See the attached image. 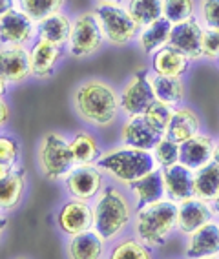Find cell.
Segmentation results:
<instances>
[{"label": "cell", "instance_id": "obj_1", "mask_svg": "<svg viewBox=\"0 0 219 259\" xmlns=\"http://www.w3.org/2000/svg\"><path fill=\"white\" fill-rule=\"evenodd\" d=\"M73 110L82 122L95 128L112 126L121 115V97L112 84L103 79H88L73 92Z\"/></svg>", "mask_w": 219, "mask_h": 259}, {"label": "cell", "instance_id": "obj_2", "mask_svg": "<svg viewBox=\"0 0 219 259\" xmlns=\"http://www.w3.org/2000/svg\"><path fill=\"white\" fill-rule=\"evenodd\" d=\"M136 215V204L128 192L119 185H106L94 204V228L106 239L113 243L124 234Z\"/></svg>", "mask_w": 219, "mask_h": 259}, {"label": "cell", "instance_id": "obj_3", "mask_svg": "<svg viewBox=\"0 0 219 259\" xmlns=\"http://www.w3.org/2000/svg\"><path fill=\"white\" fill-rule=\"evenodd\" d=\"M134 236L141 239L152 250L163 248L178 230V203L172 199L157 201L136 208V215L132 221Z\"/></svg>", "mask_w": 219, "mask_h": 259}, {"label": "cell", "instance_id": "obj_4", "mask_svg": "<svg viewBox=\"0 0 219 259\" xmlns=\"http://www.w3.org/2000/svg\"><path fill=\"white\" fill-rule=\"evenodd\" d=\"M95 164L121 186L130 185L132 181L159 168L152 150L134 148L122 143L101 153Z\"/></svg>", "mask_w": 219, "mask_h": 259}, {"label": "cell", "instance_id": "obj_5", "mask_svg": "<svg viewBox=\"0 0 219 259\" xmlns=\"http://www.w3.org/2000/svg\"><path fill=\"white\" fill-rule=\"evenodd\" d=\"M37 157L42 176L50 181L64 179L75 166L70 139L61 132H48L42 135L37 148Z\"/></svg>", "mask_w": 219, "mask_h": 259}, {"label": "cell", "instance_id": "obj_6", "mask_svg": "<svg viewBox=\"0 0 219 259\" xmlns=\"http://www.w3.org/2000/svg\"><path fill=\"white\" fill-rule=\"evenodd\" d=\"M104 44H106V37L95 11H82L75 15L71 20V31L66 44V51L75 59H88L103 50Z\"/></svg>", "mask_w": 219, "mask_h": 259}, {"label": "cell", "instance_id": "obj_7", "mask_svg": "<svg viewBox=\"0 0 219 259\" xmlns=\"http://www.w3.org/2000/svg\"><path fill=\"white\" fill-rule=\"evenodd\" d=\"M94 11L110 46L124 48L137 38L141 28L130 15L126 4H95Z\"/></svg>", "mask_w": 219, "mask_h": 259}, {"label": "cell", "instance_id": "obj_8", "mask_svg": "<svg viewBox=\"0 0 219 259\" xmlns=\"http://www.w3.org/2000/svg\"><path fill=\"white\" fill-rule=\"evenodd\" d=\"M37 40V22L19 4L0 17V46H31Z\"/></svg>", "mask_w": 219, "mask_h": 259}, {"label": "cell", "instance_id": "obj_9", "mask_svg": "<svg viewBox=\"0 0 219 259\" xmlns=\"http://www.w3.org/2000/svg\"><path fill=\"white\" fill-rule=\"evenodd\" d=\"M119 97L124 115L145 113L150 104L155 102L154 90L150 82V70H139L132 75L119 92Z\"/></svg>", "mask_w": 219, "mask_h": 259}, {"label": "cell", "instance_id": "obj_10", "mask_svg": "<svg viewBox=\"0 0 219 259\" xmlns=\"http://www.w3.org/2000/svg\"><path fill=\"white\" fill-rule=\"evenodd\" d=\"M104 176L97 164H75L64 177V185L71 197L92 201L104 188Z\"/></svg>", "mask_w": 219, "mask_h": 259}, {"label": "cell", "instance_id": "obj_11", "mask_svg": "<svg viewBox=\"0 0 219 259\" xmlns=\"http://www.w3.org/2000/svg\"><path fill=\"white\" fill-rule=\"evenodd\" d=\"M57 227L61 228L64 236L70 237L94 228V206L90 204V201L71 197L70 201L62 203L57 213Z\"/></svg>", "mask_w": 219, "mask_h": 259}, {"label": "cell", "instance_id": "obj_12", "mask_svg": "<svg viewBox=\"0 0 219 259\" xmlns=\"http://www.w3.org/2000/svg\"><path fill=\"white\" fill-rule=\"evenodd\" d=\"M183 255L190 259H215L219 257V219L205 223L203 227L187 236Z\"/></svg>", "mask_w": 219, "mask_h": 259}, {"label": "cell", "instance_id": "obj_13", "mask_svg": "<svg viewBox=\"0 0 219 259\" xmlns=\"http://www.w3.org/2000/svg\"><path fill=\"white\" fill-rule=\"evenodd\" d=\"M66 53L64 46H57L46 40H35L29 48V70L35 79H50Z\"/></svg>", "mask_w": 219, "mask_h": 259}, {"label": "cell", "instance_id": "obj_14", "mask_svg": "<svg viewBox=\"0 0 219 259\" xmlns=\"http://www.w3.org/2000/svg\"><path fill=\"white\" fill-rule=\"evenodd\" d=\"M201 40H203V24L197 17H192L188 20L173 24L168 44L181 50L185 55L190 57L192 62H197V60H203Z\"/></svg>", "mask_w": 219, "mask_h": 259}, {"label": "cell", "instance_id": "obj_15", "mask_svg": "<svg viewBox=\"0 0 219 259\" xmlns=\"http://www.w3.org/2000/svg\"><path fill=\"white\" fill-rule=\"evenodd\" d=\"M119 137H121V143L126 144V146H134V148L141 150H154L155 143L163 135L150 124L145 113H137V115H126Z\"/></svg>", "mask_w": 219, "mask_h": 259}, {"label": "cell", "instance_id": "obj_16", "mask_svg": "<svg viewBox=\"0 0 219 259\" xmlns=\"http://www.w3.org/2000/svg\"><path fill=\"white\" fill-rule=\"evenodd\" d=\"M215 218L210 201L199 199V197H190L181 203H178V232L187 237L194 230L203 227L205 223L212 221Z\"/></svg>", "mask_w": 219, "mask_h": 259}, {"label": "cell", "instance_id": "obj_17", "mask_svg": "<svg viewBox=\"0 0 219 259\" xmlns=\"http://www.w3.org/2000/svg\"><path fill=\"white\" fill-rule=\"evenodd\" d=\"M124 188L134 201V204H136V208H141V206L150 203H157V201L166 197L161 168H155V170L148 171L139 179L132 181L130 185H126Z\"/></svg>", "mask_w": 219, "mask_h": 259}, {"label": "cell", "instance_id": "obj_18", "mask_svg": "<svg viewBox=\"0 0 219 259\" xmlns=\"http://www.w3.org/2000/svg\"><path fill=\"white\" fill-rule=\"evenodd\" d=\"M0 77L10 84H20L31 77L28 46H0Z\"/></svg>", "mask_w": 219, "mask_h": 259}, {"label": "cell", "instance_id": "obj_19", "mask_svg": "<svg viewBox=\"0 0 219 259\" xmlns=\"http://www.w3.org/2000/svg\"><path fill=\"white\" fill-rule=\"evenodd\" d=\"M214 144L215 139L212 135L199 132L179 144V162L194 171L199 170L214 159Z\"/></svg>", "mask_w": 219, "mask_h": 259}, {"label": "cell", "instance_id": "obj_20", "mask_svg": "<svg viewBox=\"0 0 219 259\" xmlns=\"http://www.w3.org/2000/svg\"><path fill=\"white\" fill-rule=\"evenodd\" d=\"M161 171H163L168 199L181 203L194 197V170L187 168L181 162H176L172 166L161 168Z\"/></svg>", "mask_w": 219, "mask_h": 259}, {"label": "cell", "instance_id": "obj_21", "mask_svg": "<svg viewBox=\"0 0 219 259\" xmlns=\"http://www.w3.org/2000/svg\"><path fill=\"white\" fill-rule=\"evenodd\" d=\"M199 132H203V120L194 108L187 106V104L173 108L172 119H170V124L166 130V135L170 139L181 144L183 141L190 139Z\"/></svg>", "mask_w": 219, "mask_h": 259}, {"label": "cell", "instance_id": "obj_22", "mask_svg": "<svg viewBox=\"0 0 219 259\" xmlns=\"http://www.w3.org/2000/svg\"><path fill=\"white\" fill-rule=\"evenodd\" d=\"M150 82L154 90L155 101L163 102L170 108H178L185 104L187 99V84L183 77H168L150 70Z\"/></svg>", "mask_w": 219, "mask_h": 259}, {"label": "cell", "instance_id": "obj_23", "mask_svg": "<svg viewBox=\"0 0 219 259\" xmlns=\"http://www.w3.org/2000/svg\"><path fill=\"white\" fill-rule=\"evenodd\" d=\"M190 57L185 55L178 48L166 44L152 55V68L150 70L155 73L168 75V77H185L187 71L190 70Z\"/></svg>", "mask_w": 219, "mask_h": 259}, {"label": "cell", "instance_id": "obj_24", "mask_svg": "<svg viewBox=\"0 0 219 259\" xmlns=\"http://www.w3.org/2000/svg\"><path fill=\"white\" fill-rule=\"evenodd\" d=\"M106 239L95 228L84 230L70 237L68 257L71 259H99L104 255Z\"/></svg>", "mask_w": 219, "mask_h": 259}, {"label": "cell", "instance_id": "obj_25", "mask_svg": "<svg viewBox=\"0 0 219 259\" xmlns=\"http://www.w3.org/2000/svg\"><path fill=\"white\" fill-rule=\"evenodd\" d=\"M71 20L73 19H70V15H66L64 11L48 15L37 22V38L66 48L71 31Z\"/></svg>", "mask_w": 219, "mask_h": 259}, {"label": "cell", "instance_id": "obj_26", "mask_svg": "<svg viewBox=\"0 0 219 259\" xmlns=\"http://www.w3.org/2000/svg\"><path fill=\"white\" fill-rule=\"evenodd\" d=\"M172 26L168 19L161 17L155 22L148 24L145 28L139 29V35H137L136 42L139 50L145 53V55L152 57L155 51H159L161 48H164L170 42V35H172Z\"/></svg>", "mask_w": 219, "mask_h": 259}, {"label": "cell", "instance_id": "obj_27", "mask_svg": "<svg viewBox=\"0 0 219 259\" xmlns=\"http://www.w3.org/2000/svg\"><path fill=\"white\" fill-rule=\"evenodd\" d=\"M26 192V170L17 166L8 177L0 179V212H11L20 204Z\"/></svg>", "mask_w": 219, "mask_h": 259}, {"label": "cell", "instance_id": "obj_28", "mask_svg": "<svg viewBox=\"0 0 219 259\" xmlns=\"http://www.w3.org/2000/svg\"><path fill=\"white\" fill-rule=\"evenodd\" d=\"M71 152H73L75 164H95L97 159L101 157V146L97 139L88 132H75L73 137L70 139Z\"/></svg>", "mask_w": 219, "mask_h": 259}, {"label": "cell", "instance_id": "obj_29", "mask_svg": "<svg viewBox=\"0 0 219 259\" xmlns=\"http://www.w3.org/2000/svg\"><path fill=\"white\" fill-rule=\"evenodd\" d=\"M219 192V166L214 161L194 171V195L212 201Z\"/></svg>", "mask_w": 219, "mask_h": 259}, {"label": "cell", "instance_id": "obj_30", "mask_svg": "<svg viewBox=\"0 0 219 259\" xmlns=\"http://www.w3.org/2000/svg\"><path fill=\"white\" fill-rule=\"evenodd\" d=\"M110 259H152L154 257V250L146 246L141 239L134 237H119L115 239L113 246L110 248Z\"/></svg>", "mask_w": 219, "mask_h": 259}, {"label": "cell", "instance_id": "obj_31", "mask_svg": "<svg viewBox=\"0 0 219 259\" xmlns=\"http://www.w3.org/2000/svg\"><path fill=\"white\" fill-rule=\"evenodd\" d=\"M126 8L139 28L163 17V0H126Z\"/></svg>", "mask_w": 219, "mask_h": 259}, {"label": "cell", "instance_id": "obj_32", "mask_svg": "<svg viewBox=\"0 0 219 259\" xmlns=\"http://www.w3.org/2000/svg\"><path fill=\"white\" fill-rule=\"evenodd\" d=\"M163 17L172 24L197 17V0H163Z\"/></svg>", "mask_w": 219, "mask_h": 259}, {"label": "cell", "instance_id": "obj_33", "mask_svg": "<svg viewBox=\"0 0 219 259\" xmlns=\"http://www.w3.org/2000/svg\"><path fill=\"white\" fill-rule=\"evenodd\" d=\"M17 4H19V8H22L35 22H38V20L48 17V15L64 10V6L68 4V0H17Z\"/></svg>", "mask_w": 219, "mask_h": 259}, {"label": "cell", "instance_id": "obj_34", "mask_svg": "<svg viewBox=\"0 0 219 259\" xmlns=\"http://www.w3.org/2000/svg\"><path fill=\"white\" fill-rule=\"evenodd\" d=\"M152 153H154V159L159 168L172 166V164L179 162V143L170 139L168 135H163V137L155 143Z\"/></svg>", "mask_w": 219, "mask_h": 259}, {"label": "cell", "instance_id": "obj_35", "mask_svg": "<svg viewBox=\"0 0 219 259\" xmlns=\"http://www.w3.org/2000/svg\"><path fill=\"white\" fill-rule=\"evenodd\" d=\"M173 108L166 106L163 102L155 101L154 104H150L148 110L145 111V117L148 119V122L157 130L161 135H166L168 124H170V119H172Z\"/></svg>", "mask_w": 219, "mask_h": 259}, {"label": "cell", "instance_id": "obj_36", "mask_svg": "<svg viewBox=\"0 0 219 259\" xmlns=\"http://www.w3.org/2000/svg\"><path fill=\"white\" fill-rule=\"evenodd\" d=\"M197 19L205 28L219 29V0H197Z\"/></svg>", "mask_w": 219, "mask_h": 259}, {"label": "cell", "instance_id": "obj_37", "mask_svg": "<svg viewBox=\"0 0 219 259\" xmlns=\"http://www.w3.org/2000/svg\"><path fill=\"white\" fill-rule=\"evenodd\" d=\"M201 51H203V60L215 62V59H217V55H219V29L205 28V26H203Z\"/></svg>", "mask_w": 219, "mask_h": 259}, {"label": "cell", "instance_id": "obj_38", "mask_svg": "<svg viewBox=\"0 0 219 259\" xmlns=\"http://www.w3.org/2000/svg\"><path fill=\"white\" fill-rule=\"evenodd\" d=\"M20 146L19 141L11 135H0V162H8L11 166L19 164Z\"/></svg>", "mask_w": 219, "mask_h": 259}, {"label": "cell", "instance_id": "obj_39", "mask_svg": "<svg viewBox=\"0 0 219 259\" xmlns=\"http://www.w3.org/2000/svg\"><path fill=\"white\" fill-rule=\"evenodd\" d=\"M8 120H10V108L4 99H0V130L8 124Z\"/></svg>", "mask_w": 219, "mask_h": 259}, {"label": "cell", "instance_id": "obj_40", "mask_svg": "<svg viewBox=\"0 0 219 259\" xmlns=\"http://www.w3.org/2000/svg\"><path fill=\"white\" fill-rule=\"evenodd\" d=\"M17 6V0H0V17Z\"/></svg>", "mask_w": 219, "mask_h": 259}, {"label": "cell", "instance_id": "obj_41", "mask_svg": "<svg viewBox=\"0 0 219 259\" xmlns=\"http://www.w3.org/2000/svg\"><path fill=\"white\" fill-rule=\"evenodd\" d=\"M17 166H19V164H17ZM17 166H11V164H8V162H0V179L10 176Z\"/></svg>", "mask_w": 219, "mask_h": 259}, {"label": "cell", "instance_id": "obj_42", "mask_svg": "<svg viewBox=\"0 0 219 259\" xmlns=\"http://www.w3.org/2000/svg\"><path fill=\"white\" fill-rule=\"evenodd\" d=\"M8 92H10V82L4 77H0V99H6Z\"/></svg>", "mask_w": 219, "mask_h": 259}, {"label": "cell", "instance_id": "obj_43", "mask_svg": "<svg viewBox=\"0 0 219 259\" xmlns=\"http://www.w3.org/2000/svg\"><path fill=\"white\" fill-rule=\"evenodd\" d=\"M6 228H8V218H6L4 213L0 212V241H2V237H4Z\"/></svg>", "mask_w": 219, "mask_h": 259}, {"label": "cell", "instance_id": "obj_44", "mask_svg": "<svg viewBox=\"0 0 219 259\" xmlns=\"http://www.w3.org/2000/svg\"><path fill=\"white\" fill-rule=\"evenodd\" d=\"M210 204H212V210H214V213H215V218L219 219V192L215 194V197L212 201H210Z\"/></svg>", "mask_w": 219, "mask_h": 259}, {"label": "cell", "instance_id": "obj_45", "mask_svg": "<svg viewBox=\"0 0 219 259\" xmlns=\"http://www.w3.org/2000/svg\"><path fill=\"white\" fill-rule=\"evenodd\" d=\"M212 161L219 166V137L215 139V144H214V159H212Z\"/></svg>", "mask_w": 219, "mask_h": 259}, {"label": "cell", "instance_id": "obj_46", "mask_svg": "<svg viewBox=\"0 0 219 259\" xmlns=\"http://www.w3.org/2000/svg\"><path fill=\"white\" fill-rule=\"evenodd\" d=\"M97 4H110V2H113V4H126V0H95Z\"/></svg>", "mask_w": 219, "mask_h": 259}, {"label": "cell", "instance_id": "obj_47", "mask_svg": "<svg viewBox=\"0 0 219 259\" xmlns=\"http://www.w3.org/2000/svg\"><path fill=\"white\" fill-rule=\"evenodd\" d=\"M215 64H217V66H219V55H217V59H215Z\"/></svg>", "mask_w": 219, "mask_h": 259}]
</instances>
